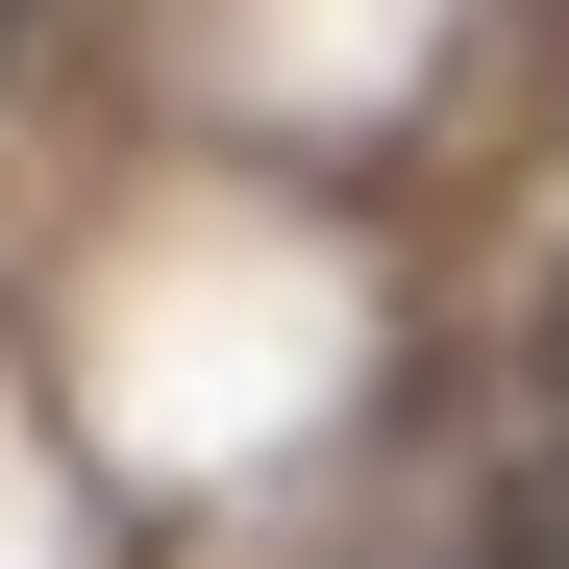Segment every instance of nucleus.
<instances>
[{
  "mask_svg": "<svg viewBox=\"0 0 569 569\" xmlns=\"http://www.w3.org/2000/svg\"><path fill=\"white\" fill-rule=\"evenodd\" d=\"M520 397H545V446H569V298H545V347H520Z\"/></svg>",
  "mask_w": 569,
  "mask_h": 569,
  "instance_id": "obj_2",
  "label": "nucleus"
},
{
  "mask_svg": "<svg viewBox=\"0 0 569 569\" xmlns=\"http://www.w3.org/2000/svg\"><path fill=\"white\" fill-rule=\"evenodd\" d=\"M496 569H569V470H520V496H496Z\"/></svg>",
  "mask_w": 569,
  "mask_h": 569,
  "instance_id": "obj_1",
  "label": "nucleus"
},
{
  "mask_svg": "<svg viewBox=\"0 0 569 569\" xmlns=\"http://www.w3.org/2000/svg\"><path fill=\"white\" fill-rule=\"evenodd\" d=\"M545 26H569V0H545Z\"/></svg>",
  "mask_w": 569,
  "mask_h": 569,
  "instance_id": "obj_4",
  "label": "nucleus"
},
{
  "mask_svg": "<svg viewBox=\"0 0 569 569\" xmlns=\"http://www.w3.org/2000/svg\"><path fill=\"white\" fill-rule=\"evenodd\" d=\"M26 26H50V0H0V74H26Z\"/></svg>",
  "mask_w": 569,
  "mask_h": 569,
  "instance_id": "obj_3",
  "label": "nucleus"
}]
</instances>
